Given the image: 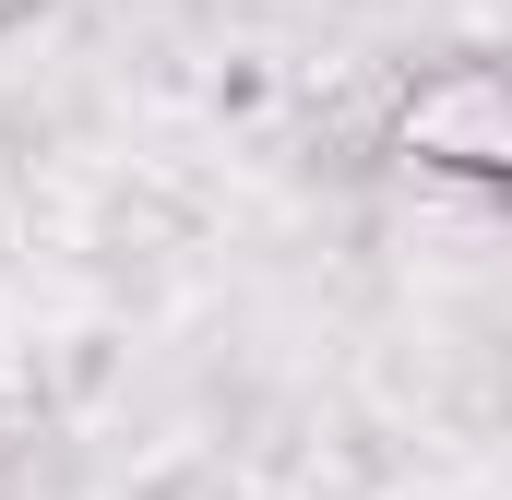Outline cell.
<instances>
[{
  "mask_svg": "<svg viewBox=\"0 0 512 500\" xmlns=\"http://www.w3.org/2000/svg\"><path fill=\"white\" fill-rule=\"evenodd\" d=\"M405 155L417 167H453V179H501V72H441V84H417V108H405Z\"/></svg>",
  "mask_w": 512,
  "mask_h": 500,
  "instance_id": "cell-1",
  "label": "cell"
},
{
  "mask_svg": "<svg viewBox=\"0 0 512 500\" xmlns=\"http://www.w3.org/2000/svg\"><path fill=\"white\" fill-rule=\"evenodd\" d=\"M0 489H12V417H0Z\"/></svg>",
  "mask_w": 512,
  "mask_h": 500,
  "instance_id": "cell-2",
  "label": "cell"
}]
</instances>
